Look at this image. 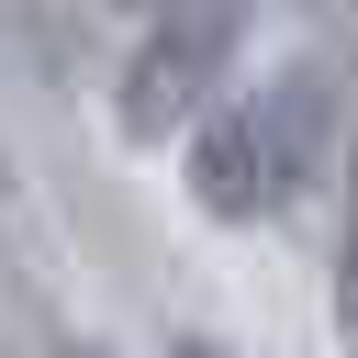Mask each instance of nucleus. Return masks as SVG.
Segmentation results:
<instances>
[{
  "label": "nucleus",
  "instance_id": "f257e3e1",
  "mask_svg": "<svg viewBox=\"0 0 358 358\" xmlns=\"http://www.w3.org/2000/svg\"><path fill=\"white\" fill-rule=\"evenodd\" d=\"M336 134H347V78L324 67V56H280V67H257V78H235L201 123H190V145H179V190H190V213L201 224H280L324 168H336Z\"/></svg>",
  "mask_w": 358,
  "mask_h": 358
},
{
  "label": "nucleus",
  "instance_id": "f03ea898",
  "mask_svg": "<svg viewBox=\"0 0 358 358\" xmlns=\"http://www.w3.org/2000/svg\"><path fill=\"white\" fill-rule=\"evenodd\" d=\"M235 56H246V0H168V11H145L134 56L112 78V123L134 145H168L179 123H201L235 90Z\"/></svg>",
  "mask_w": 358,
  "mask_h": 358
},
{
  "label": "nucleus",
  "instance_id": "7ed1b4c3",
  "mask_svg": "<svg viewBox=\"0 0 358 358\" xmlns=\"http://www.w3.org/2000/svg\"><path fill=\"white\" fill-rule=\"evenodd\" d=\"M336 347L358 358V213H347V246H336Z\"/></svg>",
  "mask_w": 358,
  "mask_h": 358
},
{
  "label": "nucleus",
  "instance_id": "20e7f679",
  "mask_svg": "<svg viewBox=\"0 0 358 358\" xmlns=\"http://www.w3.org/2000/svg\"><path fill=\"white\" fill-rule=\"evenodd\" d=\"M168 358H224V347L213 336H168Z\"/></svg>",
  "mask_w": 358,
  "mask_h": 358
},
{
  "label": "nucleus",
  "instance_id": "39448f33",
  "mask_svg": "<svg viewBox=\"0 0 358 358\" xmlns=\"http://www.w3.org/2000/svg\"><path fill=\"white\" fill-rule=\"evenodd\" d=\"M0 224H11V157H0Z\"/></svg>",
  "mask_w": 358,
  "mask_h": 358
}]
</instances>
